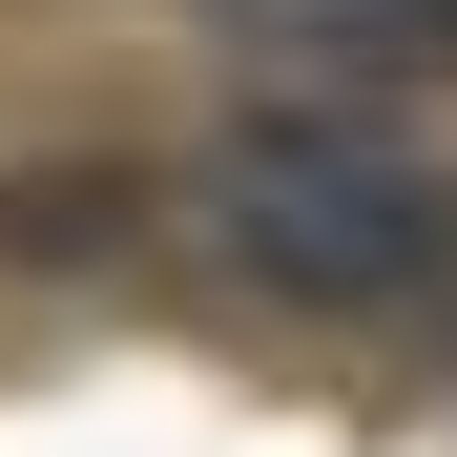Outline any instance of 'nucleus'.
<instances>
[{
    "label": "nucleus",
    "mask_w": 457,
    "mask_h": 457,
    "mask_svg": "<svg viewBox=\"0 0 457 457\" xmlns=\"http://www.w3.org/2000/svg\"><path fill=\"white\" fill-rule=\"evenodd\" d=\"M208 228H228L270 291H333V312H374V291L436 270V187H416L374 125H228V145H208Z\"/></svg>",
    "instance_id": "f257e3e1"
}]
</instances>
